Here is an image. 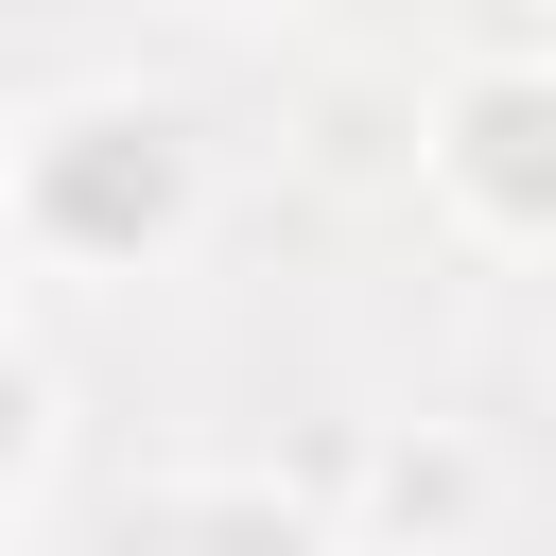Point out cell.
Returning <instances> with one entry per match:
<instances>
[{
  "mask_svg": "<svg viewBox=\"0 0 556 556\" xmlns=\"http://www.w3.org/2000/svg\"><path fill=\"white\" fill-rule=\"evenodd\" d=\"M452 191L486 208V226H556V70H486V87H452Z\"/></svg>",
  "mask_w": 556,
  "mask_h": 556,
  "instance_id": "obj_1",
  "label": "cell"
}]
</instances>
